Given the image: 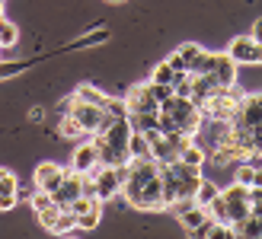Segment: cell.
Returning a JSON list of instances; mask_svg holds the SVG:
<instances>
[{"mask_svg":"<svg viewBox=\"0 0 262 239\" xmlns=\"http://www.w3.org/2000/svg\"><path fill=\"white\" fill-rule=\"evenodd\" d=\"M160 112L173 118V122L179 125V131H186V134H195L199 125H202V118H205V112L192 102V96H169L160 105Z\"/></svg>","mask_w":262,"mask_h":239,"instance_id":"cell-1","label":"cell"},{"mask_svg":"<svg viewBox=\"0 0 262 239\" xmlns=\"http://www.w3.org/2000/svg\"><path fill=\"white\" fill-rule=\"evenodd\" d=\"M125 166H128V163H125ZM125 166H96V169H93L96 198H99V201H109V198L122 195V185H125V176H128Z\"/></svg>","mask_w":262,"mask_h":239,"instance_id":"cell-2","label":"cell"},{"mask_svg":"<svg viewBox=\"0 0 262 239\" xmlns=\"http://www.w3.org/2000/svg\"><path fill=\"white\" fill-rule=\"evenodd\" d=\"M125 201L135 210H163V182H160V176L147 179L131 198H125Z\"/></svg>","mask_w":262,"mask_h":239,"instance_id":"cell-3","label":"cell"},{"mask_svg":"<svg viewBox=\"0 0 262 239\" xmlns=\"http://www.w3.org/2000/svg\"><path fill=\"white\" fill-rule=\"evenodd\" d=\"M233 128H246V131H259L262 128V92H256V96H243L237 112H233L230 118Z\"/></svg>","mask_w":262,"mask_h":239,"instance_id":"cell-4","label":"cell"},{"mask_svg":"<svg viewBox=\"0 0 262 239\" xmlns=\"http://www.w3.org/2000/svg\"><path fill=\"white\" fill-rule=\"evenodd\" d=\"M227 55L233 58V64H259L262 67V42H256L253 35H240L233 38Z\"/></svg>","mask_w":262,"mask_h":239,"instance_id":"cell-5","label":"cell"},{"mask_svg":"<svg viewBox=\"0 0 262 239\" xmlns=\"http://www.w3.org/2000/svg\"><path fill=\"white\" fill-rule=\"evenodd\" d=\"M83 195V172H77V169H68V176H64V182L58 185L55 192H51V198L61 204V207H71L77 198Z\"/></svg>","mask_w":262,"mask_h":239,"instance_id":"cell-6","label":"cell"},{"mask_svg":"<svg viewBox=\"0 0 262 239\" xmlns=\"http://www.w3.org/2000/svg\"><path fill=\"white\" fill-rule=\"evenodd\" d=\"M125 102H128V115H131V112H160V102L154 99L150 83L131 86V89L125 92Z\"/></svg>","mask_w":262,"mask_h":239,"instance_id":"cell-7","label":"cell"},{"mask_svg":"<svg viewBox=\"0 0 262 239\" xmlns=\"http://www.w3.org/2000/svg\"><path fill=\"white\" fill-rule=\"evenodd\" d=\"M64 176H68V169H64V166H58V163H38L32 182H35L38 192H48V195H51V192H55L58 185L64 182Z\"/></svg>","mask_w":262,"mask_h":239,"instance_id":"cell-8","label":"cell"},{"mask_svg":"<svg viewBox=\"0 0 262 239\" xmlns=\"http://www.w3.org/2000/svg\"><path fill=\"white\" fill-rule=\"evenodd\" d=\"M71 115L80 122V128L86 131L90 137L96 134V125H99V118H102V105H93V102H80V99H74L71 105Z\"/></svg>","mask_w":262,"mask_h":239,"instance_id":"cell-9","label":"cell"},{"mask_svg":"<svg viewBox=\"0 0 262 239\" xmlns=\"http://www.w3.org/2000/svg\"><path fill=\"white\" fill-rule=\"evenodd\" d=\"M221 86H217V80L214 74H192V102L199 105V109H205V102L214 96Z\"/></svg>","mask_w":262,"mask_h":239,"instance_id":"cell-10","label":"cell"},{"mask_svg":"<svg viewBox=\"0 0 262 239\" xmlns=\"http://www.w3.org/2000/svg\"><path fill=\"white\" fill-rule=\"evenodd\" d=\"M99 166V147L93 140L90 144H80V147L74 150V159H71V169H77V172H93Z\"/></svg>","mask_w":262,"mask_h":239,"instance_id":"cell-11","label":"cell"},{"mask_svg":"<svg viewBox=\"0 0 262 239\" xmlns=\"http://www.w3.org/2000/svg\"><path fill=\"white\" fill-rule=\"evenodd\" d=\"M16 188H19V179L10 169H0V210H13L19 204Z\"/></svg>","mask_w":262,"mask_h":239,"instance_id":"cell-12","label":"cell"},{"mask_svg":"<svg viewBox=\"0 0 262 239\" xmlns=\"http://www.w3.org/2000/svg\"><path fill=\"white\" fill-rule=\"evenodd\" d=\"M214 80H217V86H233V83H237V64H233V58L227 55V51H221V55H217Z\"/></svg>","mask_w":262,"mask_h":239,"instance_id":"cell-13","label":"cell"},{"mask_svg":"<svg viewBox=\"0 0 262 239\" xmlns=\"http://www.w3.org/2000/svg\"><path fill=\"white\" fill-rule=\"evenodd\" d=\"M208 217H211V214H208V210H205L202 204H189V207H186V210H182V214H179L176 220H179V227H182V230H186V233H192V230H195V227H199V223H205Z\"/></svg>","mask_w":262,"mask_h":239,"instance_id":"cell-14","label":"cell"},{"mask_svg":"<svg viewBox=\"0 0 262 239\" xmlns=\"http://www.w3.org/2000/svg\"><path fill=\"white\" fill-rule=\"evenodd\" d=\"M51 233H58V236H80L83 230L77 227L74 210H71V207H61V214H58V220H55V227H51Z\"/></svg>","mask_w":262,"mask_h":239,"instance_id":"cell-15","label":"cell"},{"mask_svg":"<svg viewBox=\"0 0 262 239\" xmlns=\"http://www.w3.org/2000/svg\"><path fill=\"white\" fill-rule=\"evenodd\" d=\"M128 125L131 131H154V128H160V112H131L128 115Z\"/></svg>","mask_w":262,"mask_h":239,"instance_id":"cell-16","label":"cell"},{"mask_svg":"<svg viewBox=\"0 0 262 239\" xmlns=\"http://www.w3.org/2000/svg\"><path fill=\"white\" fill-rule=\"evenodd\" d=\"M233 236H246V239L262 236V217L259 214H250L246 220H240L237 227H233Z\"/></svg>","mask_w":262,"mask_h":239,"instance_id":"cell-17","label":"cell"},{"mask_svg":"<svg viewBox=\"0 0 262 239\" xmlns=\"http://www.w3.org/2000/svg\"><path fill=\"white\" fill-rule=\"evenodd\" d=\"M217 195H221V188H217V185H214L211 179H205V176H202V182H199V192H195V204H202V207L208 210V204H211Z\"/></svg>","mask_w":262,"mask_h":239,"instance_id":"cell-18","label":"cell"},{"mask_svg":"<svg viewBox=\"0 0 262 239\" xmlns=\"http://www.w3.org/2000/svg\"><path fill=\"white\" fill-rule=\"evenodd\" d=\"M74 99H80V102H93V105H106V99H109V92H99L96 86H77L74 89Z\"/></svg>","mask_w":262,"mask_h":239,"instance_id":"cell-19","label":"cell"},{"mask_svg":"<svg viewBox=\"0 0 262 239\" xmlns=\"http://www.w3.org/2000/svg\"><path fill=\"white\" fill-rule=\"evenodd\" d=\"M16 42H19V26L0 19V48H16Z\"/></svg>","mask_w":262,"mask_h":239,"instance_id":"cell-20","label":"cell"},{"mask_svg":"<svg viewBox=\"0 0 262 239\" xmlns=\"http://www.w3.org/2000/svg\"><path fill=\"white\" fill-rule=\"evenodd\" d=\"M214 64H217V55H214V51H205V48H202V55L192 61L189 74H214Z\"/></svg>","mask_w":262,"mask_h":239,"instance_id":"cell-21","label":"cell"},{"mask_svg":"<svg viewBox=\"0 0 262 239\" xmlns=\"http://www.w3.org/2000/svg\"><path fill=\"white\" fill-rule=\"evenodd\" d=\"M58 131H61V137H86V131L80 128V122H77L74 115H64V118H58Z\"/></svg>","mask_w":262,"mask_h":239,"instance_id":"cell-22","label":"cell"},{"mask_svg":"<svg viewBox=\"0 0 262 239\" xmlns=\"http://www.w3.org/2000/svg\"><path fill=\"white\" fill-rule=\"evenodd\" d=\"M179 159H182V163H189V166H202V169H205V163H208V153H205V150L199 147V144L192 140L189 147L179 153Z\"/></svg>","mask_w":262,"mask_h":239,"instance_id":"cell-23","label":"cell"},{"mask_svg":"<svg viewBox=\"0 0 262 239\" xmlns=\"http://www.w3.org/2000/svg\"><path fill=\"white\" fill-rule=\"evenodd\" d=\"M128 153H131V159H135V156H150V144H147V137H144L141 131H131V137H128Z\"/></svg>","mask_w":262,"mask_h":239,"instance_id":"cell-24","label":"cell"},{"mask_svg":"<svg viewBox=\"0 0 262 239\" xmlns=\"http://www.w3.org/2000/svg\"><path fill=\"white\" fill-rule=\"evenodd\" d=\"M246 217H250V201H227V223L230 227H237Z\"/></svg>","mask_w":262,"mask_h":239,"instance_id":"cell-25","label":"cell"},{"mask_svg":"<svg viewBox=\"0 0 262 239\" xmlns=\"http://www.w3.org/2000/svg\"><path fill=\"white\" fill-rule=\"evenodd\" d=\"M173 77H176L173 64L160 61V64H154V70H150V83H169V86H173Z\"/></svg>","mask_w":262,"mask_h":239,"instance_id":"cell-26","label":"cell"},{"mask_svg":"<svg viewBox=\"0 0 262 239\" xmlns=\"http://www.w3.org/2000/svg\"><path fill=\"white\" fill-rule=\"evenodd\" d=\"M221 195H224L227 201H250V185H243V182H230L227 188H221Z\"/></svg>","mask_w":262,"mask_h":239,"instance_id":"cell-27","label":"cell"},{"mask_svg":"<svg viewBox=\"0 0 262 239\" xmlns=\"http://www.w3.org/2000/svg\"><path fill=\"white\" fill-rule=\"evenodd\" d=\"M58 214H61V204L55 201V204H48V207H42V210H35V220L42 223L45 230H51V227H55V220H58Z\"/></svg>","mask_w":262,"mask_h":239,"instance_id":"cell-28","label":"cell"},{"mask_svg":"<svg viewBox=\"0 0 262 239\" xmlns=\"http://www.w3.org/2000/svg\"><path fill=\"white\" fill-rule=\"evenodd\" d=\"M99 220H102V207L90 210V214H83V217H77V227L86 233V230H96V227H99Z\"/></svg>","mask_w":262,"mask_h":239,"instance_id":"cell-29","label":"cell"},{"mask_svg":"<svg viewBox=\"0 0 262 239\" xmlns=\"http://www.w3.org/2000/svg\"><path fill=\"white\" fill-rule=\"evenodd\" d=\"M102 109H106V112H112L115 118H128V102H125V99H115V96H109Z\"/></svg>","mask_w":262,"mask_h":239,"instance_id":"cell-30","label":"cell"},{"mask_svg":"<svg viewBox=\"0 0 262 239\" xmlns=\"http://www.w3.org/2000/svg\"><path fill=\"white\" fill-rule=\"evenodd\" d=\"M147 83H150V80H147ZM150 92H154V99L160 102V105H163L169 96H176V92H173V86H169V83H150Z\"/></svg>","mask_w":262,"mask_h":239,"instance_id":"cell-31","label":"cell"},{"mask_svg":"<svg viewBox=\"0 0 262 239\" xmlns=\"http://www.w3.org/2000/svg\"><path fill=\"white\" fill-rule=\"evenodd\" d=\"M106 35H109L106 29H93V32H90V35H83V38H80V42H77V48H86V45H96V42H99V38H106Z\"/></svg>","mask_w":262,"mask_h":239,"instance_id":"cell-32","label":"cell"},{"mask_svg":"<svg viewBox=\"0 0 262 239\" xmlns=\"http://www.w3.org/2000/svg\"><path fill=\"white\" fill-rule=\"evenodd\" d=\"M250 35L256 38V42H262V16H256V22H253V29H250Z\"/></svg>","mask_w":262,"mask_h":239,"instance_id":"cell-33","label":"cell"},{"mask_svg":"<svg viewBox=\"0 0 262 239\" xmlns=\"http://www.w3.org/2000/svg\"><path fill=\"white\" fill-rule=\"evenodd\" d=\"M250 201H262V185H250Z\"/></svg>","mask_w":262,"mask_h":239,"instance_id":"cell-34","label":"cell"},{"mask_svg":"<svg viewBox=\"0 0 262 239\" xmlns=\"http://www.w3.org/2000/svg\"><path fill=\"white\" fill-rule=\"evenodd\" d=\"M32 118H29V122H42V118H45V109H42V105H35V109L29 112Z\"/></svg>","mask_w":262,"mask_h":239,"instance_id":"cell-35","label":"cell"},{"mask_svg":"<svg viewBox=\"0 0 262 239\" xmlns=\"http://www.w3.org/2000/svg\"><path fill=\"white\" fill-rule=\"evenodd\" d=\"M250 214H259L262 217V201H250Z\"/></svg>","mask_w":262,"mask_h":239,"instance_id":"cell-36","label":"cell"},{"mask_svg":"<svg viewBox=\"0 0 262 239\" xmlns=\"http://www.w3.org/2000/svg\"><path fill=\"white\" fill-rule=\"evenodd\" d=\"M253 185H262V166H256V179H253Z\"/></svg>","mask_w":262,"mask_h":239,"instance_id":"cell-37","label":"cell"},{"mask_svg":"<svg viewBox=\"0 0 262 239\" xmlns=\"http://www.w3.org/2000/svg\"><path fill=\"white\" fill-rule=\"evenodd\" d=\"M112 4H122V0H112Z\"/></svg>","mask_w":262,"mask_h":239,"instance_id":"cell-38","label":"cell"},{"mask_svg":"<svg viewBox=\"0 0 262 239\" xmlns=\"http://www.w3.org/2000/svg\"><path fill=\"white\" fill-rule=\"evenodd\" d=\"M0 4H4V0H0Z\"/></svg>","mask_w":262,"mask_h":239,"instance_id":"cell-39","label":"cell"}]
</instances>
